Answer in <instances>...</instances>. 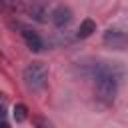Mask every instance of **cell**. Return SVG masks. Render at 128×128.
<instances>
[{"label": "cell", "mask_w": 128, "mask_h": 128, "mask_svg": "<svg viewBox=\"0 0 128 128\" xmlns=\"http://www.w3.org/2000/svg\"><path fill=\"white\" fill-rule=\"evenodd\" d=\"M124 76V68L118 62H96L90 66V78L94 80L96 98L104 104H112L118 84Z\"/></svg>", "instance_id": "1"}, {"label": "cell", "mask_w": 128, "mask_h": 128, "mask_svg": "<svg viewBox=\"0 0 128 128\" xmlns=\"http://www.w3.org/2000/svg\"><path fill=\"white\" fill-rule=\"evenodd\" d=\"M22 78L30 90H42L48 82V66L44 62H30L24 68Z\"/></svg>", "instance_id": "2"}, {"label": "cell", "mask_w": 128, "mask_h": 128, "mask_svg": "<svg viewBox=\"0 0 128 128\" xmlns=\"http://www.w3.org/2000/svg\"><path fill=\"white\" fill-rule=\"evenodd\" d=\"M104 44L114 50H124L128 46V34L120 28H108L104 32Z\"/></svg>", "instance_id": "3"}, {"label": "cell", "mask_w": 128, "mask_h": 128, "mask_svg": "<svg viewBox=\"0 0 128 128\" xmlns=\"http://www.w3.org/2000/svg\"><path fill=\"white\" fill-rule=\"evenodd\" d=\"M50 18H52V22H54L56 28H64V26H68L70 20H72V10H70L68 6H56V8L52 10Z\"/></svg>", "instance_id": "4"}, {"label": "cell", "mask_w": 128, "mask_h": 128, "mask_svg": "<svg viewBox=\"0 0 128 128\" xmlns=\"http://www.w3.org/2000/svg\"><path fill=\"white\" fill-rule=\"evenodd\" d=\"M22 38H24L26 46H28L32 52H40V50L44 48V42H42V38L38 36V32L30 30V28H22Z\"/></svg>", "instance_id": "5"}, {"label": "cell", "mask_w": 128, "mask_h": 128, "mask_svg": "<svg viewBox=\"0 0 128 128\" xmlns=\"http://www.w3.org/2000/svg\"><path fill=\"white\" fill-rule=\"evenodd\" d=\"M94 32H96V22H94L92 18H84V20L80 22V28H78L76 36H78V38H88V36H92Z\"/></svg>", "instance_id": "6"}, {"label": "cell", "mask_w": 128, "mask_h": 128, "mask_svg": "<svg viewBox=\"0 0 128 128\" xmlns=\"http://www.w3.org/2000/svg\"><path fill=\"white\" fill-rule=\"evenodd\" d=\"M30 16L36 22H46L48 20V8L44 4H32L30 6Z\"/></svg>", "instance_id": "7"}, {"label": "cell", "mask_w": 128, "mask_h": 128, "mask_svg": "<svg viewBox=\"0 0 128 128\" xmlns=\"http://www.w3.org/2000/svg\"><path fill=\"white\" fill-rule=\"evenodd\" d=\"M12 114H14V120H16V122H24V120L28 118V108H26L24 104H16L14 110H12Z\"/></svg>", "instance_id": "8"}, {"label": "cell", "mask_w": 128, "mask_h": 128, "mask_svg": "<svg viewBox=\"0 0 128 128\" xmlns=\"http://www.w3.org/2000/svg\"><path fill=\"white\" fill-rule=\"evenodd\" d=\"M36 128H54V126H52V122H48L46 118H38V120H36Z\"/></svg>", "instance_id": "9"}, {"label": "cell", "mask_w": 128, "mask_h": 128, "mask_svg": "<svg viewBox=\"0 0 128 128\" xmlns=\"http://www.w3.org/2000/svg\"><path fill=\"white\" fill-rule=\"evenodd\" d=\"M2 128H10V124H8V122H4V124H2Z\"/></svg>", "instance_id": "10"}]
</instances>
